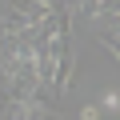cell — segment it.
Returning a JSON list of instances; mask_svg holds the SVG:
<instances>
[{"label": "cell", "instance_id": "obj_1", "mask_svg": "<svg viewBox=\"0 0 120 120\" xmlns=\"http://www.w3.org/2000/svg\"><path fill=\"white\" fill-rule=\"evenodd\" d=\"M104 108H108V112H116V108H120V96H116V92H108V96H104Z\"/></svg>", "mask_w": 120, "mask_h": 120}]
</instances>
